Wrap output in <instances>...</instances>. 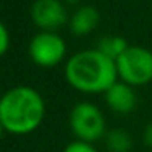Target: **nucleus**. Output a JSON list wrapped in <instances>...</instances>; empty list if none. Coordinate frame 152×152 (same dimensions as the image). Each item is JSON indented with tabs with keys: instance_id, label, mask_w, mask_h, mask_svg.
Returning a JSON list of instances; mask_svg holds the SVG:
<instances>
[{
	"instance_id": "nucleus-14",
	"label": "nucleus",
	"mask_w": 152,
	"mask_h": 152,
	"mask_svg": "<svg viewBox=\"0 0 152 152\" xmlns=\"http://www.w3.org/2000/svg\"><path fill=\"white\" fill-rule=\"evenodd\" d=\"M5 132H7V131H5V128L2 126V123H0V139L4 137V134H5Z\"/></svg>"
},
{
	"instance_id": "nucleus-1",
	"label": "nucleus",
	"mask_w": 152,
	"mask_h": 152,
	"mask_svg": "<svg viewBox=\"0 0 152 152\" xmlns=\"http://www.w3.org/2000/svg\"><path fill=\"white\" fill-rule=\"evenodd\" d=\"M46 103L36 88L18 85L0 96V123L10 134H31L44 121Z\"/></svg>"
},
{
	"instance_id": "nucleus-12",
	"label": "nucleus",
	"mask_w": 152,
	"mask_h": 152,
	"mask_svg": "<svg viewBox=\"0 0 152 152\" xmlns=\"http://www.w3.org/2000/svg\"><path fill=\"white\" fill-rule=\"evenodd\" d=\"M8 46H10V36H8V31L5 28V25L0 21V57L7 53Z\"/></svg>"
},
{
	"instance_id": "nucleus-13",
	"label": "nucleus",
	"mask_w": 152,
	"mask_h": 152,
	"mask_svg": "<svg viewBox=\"0 0 152 152\" xmlns=\"http://www.w3.org/2000/svg\"><path fill=\"white\" fill-rule=\"evenodd\" d=\"M142 141H144V144L147 145V147L152 149V121L144 128V132H142Z\"/></svg>"
},
{
	"instance_id": "nucleus-15",
	"label": "nucleus",
	"mask_w": 152,
	"mask_h": 152,
	"mask_svg": "<svg viewBox=\"0 0 152 152\" xmlns=\"http://www.w3.org/2000/svg\"><path fill=\"white\" fill-rule=\"evenodd\" d=\"M66 2H69V4H77L79 0H66Z\"/></svg>"
},
{
	"instance_id": "nucleus-2",
	"label": "nucleus",
	"mask_w": 152,
	"mask_h": 152,
	"mask_svg": "<svg viewBox=\"0 0 152 152\" xmlns=\"http://www.w3.org/2000/svg\"><path fill=\"white\" fill-rule=\"evenodd\" d=\"M67 83L82 93H105L118 82L116 62L98 49H87L70 56L64 67Z\"/></svg>"
},
{
	"instance_id": "nucleus-9",
	"label": "nucleus",
	"mask_w": 152,
	"mask_h": 152,
	"mask_svg": "<svg viewBox=\"0 0 152 152\" xmlns=\"http://www.w3.org/2000/svg\"><path fill=\"white\" fill-rule=\"evenodd\" d=\"M103 139L110 152H129L132 149V137L124 129H111Z\"/></svg>"
},
{
	"instance_id": "nucleus-8",
	"label": "nucleus",
	"mask_w": 152,
	"mask_h": 152,
	"mask_svg": "<svg viewBox=\"0 0 152 152\" xmlns=\"http://www.w3.org/2000/svg\"><path fill=\"white\" fill-rule=\"evenodd\" d=\"M98 20H100L98 10L92 5H83L70 18V31L75 36L88 34L95 30V26L98 25Z\"/></svg>"
},
{
	"instance_id": "nucleus-4",
	"label": "nucleus",
	"mask_w": 152,
	"mask_h": 152,
	"mask_svg": "<svg viewBox=\"0 0 152 152\" xmlns=\"http://www.w3.org/2000/svg\"><path fill=\"white\" fill-rule=\"evenodd\" d=\"M69 126L79 141L95 142L103 139L106 131V121L102 110L90 102H79L69 113Z\"/></svg>"
},
{
	"instance_id": "nucleus-11",
	"label": "nucleus",
	"mask_w": 152,
	"mask_h": 152,
	"mask_svg": "<svg viewBox=\"0 0 152 152\" xmlns=\"http://www.w3.org/2000/svg\"><path fill=\"white\" fill-rule=\"evenodd\" d=\"M62 152H98V151H96V147L92 142H85V141L75 139V141L69 142V144L64 147Z\"/></svg>"
},
{
	"instance_id": "nucleus-6",
	"label": "nucleus",
	"mask_w": 152,
	"mask_h": 152,
	"mask_svg": "<svg viewBox=\"0 0 152 152\" xmlns=\"http://www.w3.org/2000/svg\"><path fill=\"white\" fill-rule=\"evenodd\" d=\"M31 18L43 31H54L67 21V12L59 0H36L31 7Z\"/></svg>"
},
{
	"instance_id": "nucleus-10",
	"label": "nucleus",
	"mask_w": 152,
	"mask_h": 152,
	"mask_svg": "<svg viewBox=\"0 0 152 152\" xmlns=\"http://www.w3.org/2000/svg\"><path fill=\"white\" fill-rule=\"evenodd\" d=\"M128 48H129V44L126 43L124 38H121V36H105V38L100 39L96 49H98L100 53H103L106 57L116 61Z\"/></svg>"
},
{
	"instance_id": "nucleus-5",
	"label": "nucleus",
	"mask_w": 152,
	"mask_h": 152,
	"mask_svg": "<svg viewBox=\"0 0 152 152\" xmlns=\"http://www.w3.org/2000/svg\"><path fill=\"white\" fill-rule=\"evenodd\" d=\"M66 51L67 48L64 39L54 31H41L34 34L28 46L31 61L44 69H49L62 62V59L66 57Z\"/></svg>"
},
{
	"instance_id": "nucleus-7",
	"label": "nucleus",
	"mask_w": 152,
	"mask_h": 152,
	"mask_svg": "<svg viewBox=\"0 0 152 152\" xmlns=\"http://www.w3.org/2000/svg\"><path fill=\"white\" fill-rule=\"evenodd\" d=\"M105 96V103L113 113L118 115H128V113L134 111L136 105H137V96H136L134 87L128 85L124 82H116L103 93Z\"/></svg>"
},
{
	"instance_id": "nucleus-3",
	"label": "nucleus",
	"mask_w": 152,
	"mask_h": 152,
	"mask_svg": "<svg viewBox=\"0 0 152 152\" xmlns=\"http://www.w3.org/2000/svg\"><path fill=\"white\" fill-rule=\"evenodd\" d=\"M116 62L118 79L131 87H142L152 82V53L142 46H129Z\"/></svg>"
}]
</instances>
